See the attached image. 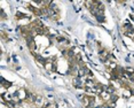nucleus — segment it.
Listing matches in <instances>:
<instances>
[{
    "label": "nucleus",
    "instance_id": "nucleus-1",
    "mask_svg": "<svg viewBox=\"0 0 134 108\" xmlns=\"http://www.w3.org/2000/svg\"><path fill=\"white\" fill-rule=\"evenodd\" d=\"M72 85L76 86V88H84L85 82H83L81 77H73L72 78Z\"/></svg>",
    "mask_w": 134,
    "mask_h": 108
},
{
    "label": "nucleus",
    "instance_id": "nucleus-2",
    "mask_svg": "<svg viewBox=\"0 0 134 108\" xmlns=\"http://www.w3.org/2000/svg\"><path fill=\"white\" fill-rule=\"evenodd\" d=\"M81 102H83V106L88 108L91 105V100H90V96H83L81 97Z\"/></svg>",
    "mask_w": 134,
    "mask_h": 108
},
{
    "label": "nucleus",
    "instance_id": "nucleus-3",
    "mask_svg": "<svg viewBox=\"0 0 134 108\" xmlns=\"http://www.w3.org/2000/svg\"><path fill=\"white\" fill-rule=\"evenodd\" d=\"M110 96H111V94H110V93H108V92L103 91V92H102V93H101V94H100V98H101V99H102V100H103V101H104V102H109V101H110Z\"/></svg>",
    "mask_w": 134,
    "mask_h": 108
},
{
    "label": "nucleus",
    "instance_id": "nucleus-4",
    "mask_svg": "<svg viewBox=\"0 0 134 108\" xmlns=\"http://www.w3.org/2000/svg\"><path fill=\"white\" fill-rule=\"evenodd\" d=\"M36 56V60L40 63V66H42V67H45V64H46V62H47V60H45L44 57L41 56V55H39V54H36L34 55Z\"/></svg>",
    "mask_w": 134,
    "mask_h": 108
},
{
    "label": "nucleus",
    "instance_id": "nucleus-5",
    "mask_svg": "<svg viewBox=\"0 0 134 108\" xmlns=\"http://www.w3.org/2000/svg\"><path fill=\"white\" fill-rule=\"evenodd\" d=\"M1 85L4 86L5 89H9L10 86H12V83H10V82H8V81H6L4 77H1Z\"/></svg>",
    "mask_w": 134,
    "mask_h": 108
},
{
    "label": "nucleus",
    "instance_id": "nucleus-6",
    "mask_svg": "<svg viewBox=\"0 0 134 108\" xmlns=\"http://www.w3.org/2000/svg\"><path fill=\"white\" fill-rule=\"evenodd\" d=\"M21 18H28V16L25 14H23V13L17 12L16 13V20H21Z\"/></svg>",
    "mask_w": 134,
    "mask_h": 108
},
{
    "label": "nucleus",
    "instance_id": "nucleus-7",
    "mask_svg": "<svg viewBox=\"0 0 134 108\" xmlns=\"http://www.w3.org/2000/svg\"><path fill=\"white\" fill-rule=\"evenodd\" d=\"M117 100H118V97H117L116 93H114V94H111V96H110V101H109V102H112V104H115Z\"/></svg>",
    "mask_w": 134,
    "mask_h": 108
},
{
    "label": "nucleus",
    "instance_id": "nucleus-8",
    "mask_svg": "<svg viewBox=\"0 0 134 108\" xmlns=\"http://www.w3.org/2000/svg\"><path fill=\"white\" fill-rule=\"evenodd\" d=\"M95 17H96V20H98L100 23L106 22V18H104V15H98V16H95Z\"/></svg>",
    "mask_w": 134,
    "mask_h": 108
},
{
    "label": "nucleus",
    "instance_id": "nucleus-9",
    "mask_svg": "<svg viewBox=\"0 0 134 108\" xmlns=\"http://www.w3.org/2000/svg\"><path fill=\"white\" fill-rule=\"evenodd\" d=\"M50 20H53V21H58L60 20V14H53V15H50Z\"/></svg>",
    "mask_w": 134,
    "mask_h": 108
},
{
    "label": "nucleus",
    "instance_id": "nucleus-10",
    "mask_svg": "<svg viewBox=\"0 0 134 108\" xmlns=\"http://www.w3.org/2000/svg\"><path fill=\"white\" fill-rule=\"evenodd\" d=\"M126 33V36H128L130 38H132L134 39V30H131V31H127V32H125Z\"/></svg>",
    "mask_w": 134,
    "mask_h": 108
},
{
    "label": "nucleus",
    "instance_id": "nucleus-11",
    "mask_svg": "<svg viewBox=\"0 0 134 108\" xmlns=\"http://www.w3.org/2000/svg\"><path fill=\"white\" fill-rule=\"evenodd\" d=\"M1 37H2V39H7V35L5 31H1Z\"/></svg>",
    "mask_w": 134,
    "mask_h": 108
},
{
    "label": "nucleus",
    "instance_id": "nucleus-12",
    "mask_svg": "<svg viewBox=\"0 0 134 108\" xmlns=\"http://www.w3.org/2000/svg\"><path fill=\"white\" fill-rule=\"evenodd\" d=\"M1 18H2V20H5V18H6V14H5L4 9H1Z\"/></svg>",
    "mask_w": 134,
    "mask_h": 108
},
{
    "label": "nucleus",
    "instance_id": "nucleus-13",
    "mask_svg": "<svg viewBox=\"0 0 134 108\" xmlns=\"http://www.w3.org/2000/svg\"><path fill=\"white\" fill-rule=\"evenodd\" d=\"M131 17H132V21H134V15H131Z\"/></svg>",
    "mask_w": 134,
    "mask_h": 108
}]
</instances>
